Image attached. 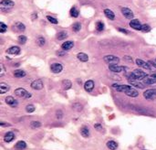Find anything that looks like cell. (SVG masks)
I'll return each mask as SVG.
<instances>
[{
    "mask_svg": "<svg viewBox=\"0 0 156 150\" xmlns=\"http://www.w3.org/2000/svg\"><path fill=\"white\" fill-rule=\"evenodd\" d=\"M126 77L128 78L129 81L131 80H138V81H141L145 77H147V74L144 71H141V70H134L132 72L127 73Z\"/></svg>",
    "mask_w": 156,
    "mask_h": 150,
    "instance_id": "obj_1",
    "label": "cell"
},
{
    "mask_svg": "<svg viewBox=\"0 0 156 150\" xmlns=\"http://www.w3.org/2000/svg\"><path fill=\"white\" fill-rule=\"evenodd\" d=\"M15 94L17 97L26 98V99H28V98L32 97V94L30 93V92H28V91L25 90L24 88H17V90H15Z\"/></svg>",
    "mask_w": 156,
    "mask_h": 150,
    "instance_id": "obj_2",
    "label": "cell"
},
{
    "mask_svg": "<svg viewBox=\"0 0 156 150\" xmlns=\"http://www.w3.org/2000/svg\"><path fill=\"white\" fill-rule=\"evenodd\" d=\"M104 61L108 63L109 65H112V64H118L120 62V59L113 55H106L103 57Z\"/></svg>",
    "mask_w": 156,
    "mask_h": 150,
    "instance_id": "obj_3",
    "label": "cell"
},
{
    "mask_svg": "<svg viewBox=\"0 0 156 150\" xmlns=\"http://www.w3.org/2000/svg\"><path fill=\"white\" fill-rule=\"evenodd\" d=\"M143 96L147 100H153L156 98V89H149L143 92Z\"/></svg>",
    "mask_w": 156,
    "mask_h": 150,
    "instance_id": "obj_4",
    "label": "cell"
},
{
    "mask_svg": "<svg viewBox=\"0 0 156 150\" xmlns=\"http://www.w3.org/2000/svg\"><path fill=\"white\" fill-rule=\"evenodd\" d=\"M43 87H44V83H43V81L41 79L35 80V81L31 83V88L33 89V90H37V91L42 90Z\"/></svg>",
    "mask_w": 156,
    "mask_h": 150,
    "instance_id": "obj_5",
    "label": "cell"
},
{
    "mask_svg": "<svg viewBox=\"0 0 156 150\" xmlns=\"http://www.w3.org/2000/svg\"><path fill=\"white\" fill-rule=\"evenodd\" d=\"M110 71L112 72H122V71H126L127 68L124 67V66H119L117 64H112V65H110L109 67Z\"/></svg>",
    "mask_w": 156,
    "mask_h": 150,
    "instance_id": "obj_6",
    "label": "cell"
},
{
    "mask_svg": "<svg viewBox=\"0 0 156 150\" xmlns=\"http://www.w3.org/2000/svg\"><path fill=\"white\" fill-rule=\"evenodd\" d=\"M112 86L113 87L117 92H124V93L127 92V91H129L131 88H132V87L129 86V85H121V84H116V83H113Z\"/></svg>",
    "mask_w": 156,
    "mask_h": 150,
    "instance_id": "obj_7",
    "label": "cell"
},
{
    "mask_svg": "<svg viewBox=\"0 0 156 150\" xmlns=\"http://www.w3.org/2000/svg\"><path fill=\"white\" fill-rule=\"evenodd\" d=\"M121 13L127 19H132L134 17L133 12L128 8H121Z\"/></svg>",
    "mask_w": 156,
    "mask_h": 150,
    "instance_id": "obj_8",
    "label": "cell"
},
{
    "mask_svg": "<svg viewBox=\"0 0 156 150\" xmlns=\"http://www.w3.org/2000/svg\"><path fill=\"white\" fill-rule=\"evenodd\" d=\"M50 70L52 72L54 73H60L63 70V65L60 63H53L50 65Z\"/></svg>",
    "mask_w": 156,
    "mask_h": 150,
    "instance_id": "obj_9",
    "label": "cell"
},
{
    "mask_svg": "<svg viewBox=\"0 0 156 150\" xmlns=\"http://www.w3.org/2000/svg\"><path fill=\"white\" fill-rule=\"evenodd\" d=\"M5 101H6V103L11 107H17V104H18V102H17L13 96H8V97L5 99Z\"/></svg>",
    "mask_w": 156,
    "mask_h": 150,
    "instance_id": "obj_10",
    "label": "cell"
},
{
    "mask_svg": "<svg viewBox=\"0 0 156 150\" xmlns=\"http://www.w3.org/2000/svg\"><path fill=\"white\" fill-rule=\"evenodd\" d=\"M135 62H136V64L139 66V67L144 68V69H146V70H151V66H152V65H151L149 62L144 61V60H141V59H137Z\"/></svg>",
    "mask_w": 156,
    "mask_h": 150,
    "instance_id": "obj_11",
    "label": "cell"
},
{
    "mask_svg": "<svg viewBox=\"0 0 156 150\" xmlns=\"http://www.w3.org/2000/svg\"><path fill=\"white\" fill-rule=\"evenodd\" d=\"M130 26L132 28L135 30H141V24L138 19H132L130 22Z\"/></svg>",
    "mask_w": 156,
    "mask_h": 150,
    "instance_id": "obj_12",
    "label": "cell"
},
{
    "mask_svg": "<svg viewBox=\"0 0 156 150\" xmlns=\"http://www.w3.org/2000/svg\"><path fill=\"white\" fill-rule=\"evenodd\" d=\"M94 82L92 81V80H89V81H87L85 83V84H84V89H85L86 92H92V90L94 89Z\"/></svg>",
    "mask_w": 156,
    "mask_h": 150,
    "instance_id": "obj_13",
    "label": "cell"
},
{
    "mask_svg": "<svg viewBox=\"0 0 156 150\" xmlns=\"http://www.w3.org/2000/svg\"><path fill=\"white\" fill-rule=\"evenodd\" d=\"M129 83H130V84H132V86L136 87V88H139V89H144L145 86H146L145 83H142L141 82L138 81V80H131V81H129Z\"/></svg>",
    "mask_w": 156,
    "mask_h": 150,
    "instance_id": "obj_14",
    "label": "cell"
},
{
    "mask_svg": "<svg viewBox=\"0 0 156 150\" xmlns=\"http://www.w3.org/2000/svg\"><path fill=\"white\" fill-rule=\"evenodd\" d=\"M20 52V48L17 46H13V47L9 48L8 49H6V53L11 55H17Z\"/></svg>",
    "mask_w": 156,
    "mask_h": 150,
    "instance_id": "obj_15",
    "label": "cell"
},
{
    "mask_svg": "<svg viewBox=\"0 0 156 150\" xmlns=\"http://www.w3.org/2000/svg\"><path fill=\"white\" fill-rule=\"evenodd\" d=\"M0 6L2 8H12L15 6V3L12 0H2L0 3Z\"/></svg>",
    "mask_w": 156,
    "mask_h": 150,
    "instance_id": "obj_16",
    "label": "cell"
},
{
    "mask_svg": "<svg viewBox=\"0 0 156 150\" xmlns=\"http://www.w3.org/2000/svg\"><path fill=\"white\" fill-rule=\"evenodd\" d=\"M143 82H144L145 84L147 85H151V84H154L156 83V78H154L153 76L150 75V76H147L143 79Z\"/></svg>",
    "mask_w": 156,
    "mask_h": 150,
    "instance_id": "obj_17",
    "label": "cell"
},
{
    "mask_svg": "<svg viewBox=\"0 0 156 150\" xmlns=\"http://www.w3.org/2000/svg\"><path fill=\"white\" fill-rule=\"evenodd\" d=\"M14 138H15V135L13 132H8L4 136V141L6 143H10L14 140Z\"/></svg>",
    "mask_w": 156,
    "mask_h": 150,
    "instance_id": "obj_18",
    "label": "cell"
},
{
    "mask_svg": "<svg viewBox=\"0 0 156 150\" xmlns=\"http://www.w3.org/2000/svg\"><path fill=\"white\" fill-rule=\"evenodd\" d=\"M104 14L108 17L109 19L110 20H114L115 19V14L112 10H110V8H106V9H104Z\"/></svg>",
    "mask_w": 156,
    "mask_h": 150,
    "instance_id": "obj_19",
    "label": "cell"
},
{
    "mask_svg": "<svg viewBox=\"0 0 156 150\" xmlns=\"http://www.w3.org/2000/svg\"><path fill=\"white\" fill-rule=\"evenodd\" d=\"M73 47H74V42L70 41V40H68V41L64 42L61 46V48L64 49V51H69V49H72Z\"/></svg>",
    "mask_w": 156,
    "mask_h": 150,
    "instance_id": "obj_20",
    "label": "cell"
},
{
    "mask_svg": "<svg viewBox=\"0 0 156 150\" xmlns=\"http://www.w3.org/2000/svg\"><path fill=\"white\" fill-rule=\"evenodd\" d=\"M125 94H126L127 96H130V97H137V96H139V92H138L137 90H135V89L133 88H131L129 91H127L126 92H125Z\"/></svg>",
    "mask_w": 156,
    "mask_h": 150,
    "instance_id": "obj_21",
    "label": "cell"
},
{
    "mask_svg": "<svg viewBox=\"0 0 156 150\" xmlns=\"http://www.w3.org/2000/svg\"><path fill=\"white\" fill-rule=\"evenodd\" d=\"M80 135H81L84 138H88V137L89 136V135H90L89 129L87 126H82V127L80 128Z\"/></svg>",
    "mask_w": 156,
    "mask_h": 150,
    "instance_id": "obj_22",
    "label": "cell"
},
{
    "mask_svg": "<svg viewBox=\"0 0 156 150\" xmlns=\"http://www.w3.org/2000/svg\"><path fill=\"white\" fill-rule=\"evenodd\" d=\"M9 90H10V86H9V85L6 84V83H0V93H1V94L6 93V92H8Z\"/></svg>",
    "mask_w": 156,
    "mask_h": 150,
    "instance_id": "obj_23",
    "label": "cell"
},
{
    "mask_svg": "<svg viewBox=\"0 0 156 150\" xmlns=\"http://www.w3.org/2000/svg\"><path fill=\"white\" fill-rule=\"evenodd\" d=\"M77 58H78V60H80V61L82 62H86L89 60V56H88L86 53H83V52H80L77 54Z\"/></svg>",
    "mask_w": 156,
    "mask_h": 150,
    "instance_id": "obj_24",
    "label": "cell"
},
{
    "mask_svg": "<svg viewBox=\"0 0 156 150\" xmlns=\"http://www.w3.org/2000/svg\"><path fill=\"white\" fill-rule=\"evenodd\" d=\"M106 146L110 150H116L118 148V144L113 140H110L109 142H107Z\"/></svg>",
    "mask_w": 156,
    "mask_h": 150,
    "instance_id": "obj_25",
    "label": "cell"
},
{
    "mask_svg": "<svg viewBox=\"0 0 156 150\" xmlns=\"http://www.w3.org/2000/svg\"><path fill=\"white\" fill-rule=\"evenodd\" d=\"M16 149L17 150H24L27 147V143L25 141H18L15 146Z\"/></svg>",
    "mask_w": 156,
    "mask_h": 150,
    "instance_id": "obj_26",
    "label": "cell"
},
{
    "mask_svg": "<svg viewBox=\"0 0 156 150\" xmlns=\"http://www.w3.org/2000/svg\"><path fill=\"white\" fill-rule=\"evenodd\" d=\"M27 75L26 71H22V70H17V71H14V76L16 78H23Z\"/></svg>",
    "mask_w": 156,
    "mask_h": 150,
    "instance_id": "obj_27",
    "label": "cell"
},
{
    "mask_svg": "<svg viewBox=\"0 0 156 150\" xmlns=\"http://www.w3.org/2000/svg\"><path fill=\"white\" fill-rule=\"evenodd\" d=\"M72 86V83L69 80H63L62 81V87H63L64 90H69Z\"/></svg>",
    "mask_w": 156,
    "mask_h": 150,
    "instance_id": "obj_28",
    "label": "cell"
},
{
    "mask_svg": "<svg viewBox=\"0 0 156 150\" xmlns=\"http://www.w3.org/2000/svg\"><path fill=\"white\" fill-rule=\"evenodd\" d=\"M15 28L17 29V31H24L26 29V26L22 22H17L15 25Z\"/></svg>",
    "mask_w": 156,
    "mask_h": 150,
    "instance_id": "obj_29",
    "label": "cell"
},
{
    "mask_svg": "<svg viewBox=\"0 0 156 150\" xmlns=\"http://www.w3.org/2000/svg\"><path fill=\"white\" fill-rule=\"evenodd\" d=\"M68 37V33L65 31H60L58 32V34H57V39H58V40H64V39H66V38Z\"/></svg>",
    "mask_w": 156,
    "mask_h": 150,
    "instance_id": "obj_30",
    "label": "cell"
},
{
    "mask_svg": "<svg viewBox=\"0 0 156 150\" xmlns=\"http://www.w3.org/2000/svg\"><path fill=\"white\" fill-rule=\"evenodd\" d=\"M79 14H80V12H79V10L77 9L76 7H72L70 9V16L72 17H79Z\"/></svg>",
    "mask_w": 156,
    "mask_h": 150,
    "instance_id": "obj_31",
    "label": "cell"
},
{
    "mask_svg": "<svg viewBox=\"0 0 156 150\" xmlns=\"http://www.w3.org/2000/svg\"><path fill=\"white\" fill-rule=\"evenodd\" d=\"M37 45L40 46V47L44 46L45 43H46V40H45V38L42 37V36H39V37L37 39Z\"/></svg>",
    "mask_w": 156,
    "mask_h": 150,
    "instance_id": "obj_32",
    "label": "cell"
},
{
    "mask_svg": "<svg viewBox=\"0 0 156 150\" xmlns=\"http://www.w3.org/2000/svg\"><path fill=\"white\" fill-rule=\"evenodd\" d=\"M41 126V123L38 122V121H32L30 123V127L32 129H37V128H39Z\"/></svg>",
    "mask_w": 156,
    "mask_h": 150,
    "instance_id": "obj_33",
    "label": "cell"
},
{
    "mask_svg": "<svg viewBox=\"0 0 156 150\" xmlns=\"http://www.w3.org/2000/svg\"><path fill=\"white\" fill-rule=\"evenodd\" d=\"M80 28H81V24H80V22H76L73 24L72 29L74 30L75 32H79L80 30Z\"/></svg>",
    "mask_w": 156,
    "mask_h": 150,
    "instance_id": "obj_34",
    "label": "cell"
},
{
    "mask_svg": "<svg viewBox=\"0 0 156 150\" xmlns=\"http://www.w3.org/2000/svg\"><path fill=\"white\" fill-rule=\"evenodd\" d=\"M96 28L98 31H102V30L104 29V23L101 22V21H98V22L96 23Z\"/></svg>",
    "mask_w": 156,
    "mask_h": 150,
    "instance_id": "obj_35",
    "label": "cell"
},
{
    "mask_svg": "<svg viewBox=\"0 0 156 150\" xmlns=\"http://www.w3.org/2000/svg\"><path fill=\"white\" fill-rule=\"evenodd\" d=\"M35 110H36V108H35V106H34L33 104H28V105H27L26 106V111L28 113H33V112H35Z\"/></svg>",
    "mask_w": 156,
    "mask_h": 150,
    "instance_id": "obj_36",
    "label": "cell"
},
{
    "mask_svg": "<svg viewBox=\"0 0 156 150\" xmlns=\"http://www.w3.org/2000/svg\"><path fill=\"white\" fill-rule=\"evenodd\" d=\"M141 30L142 32H146V33H148V32L151 31V27L149 26V25H146V24L141 25Z\"/></svg>",
    "mask_w": 156,
    "mask_h": 150,
    "instance_id": "obj_37",
    "label": "cell"
},
{
    "mask_svg": "<svg viewBox=\"0 0 156 150\" xmlns=\"http://www.w3.org/2000/svg\"><path fill=\"white\" fill-rule=\"evenodd\" d=\"M17 40H18V42L20 44H25L27 42V37L24 35H21L18 37V39H17Z\"/></svg>",
    "mask_w": 156,
    "mask_h": 150,
    "instance_id": "obj_38",
    "label": "cell"
},
{
    "mask_svg": "<svg viewBox=\"0 0 156 150\" xmlns=\"http://www.w3.org/2000/svg\"><path fill=\"white\" fill-rule=\"evenodd\" d=\"M6 29H8V26L3 22L0 23V32H1V33H5Z\"/></svg>",
    "mask_w": 156,
    "mask_h": 150,
    "instance_id": "obj_39",
    "label": "cell"
},
{
    "mask_svg": "<svg viewBox=\"0 0 156 150\" xmlns=\"http://www.w3.org/2000/svg\"><path fill=\"white\" fill-rule=\"evenodd\" d=\"M47 18H48V20L49 21V22H51L52 24H55V25L58 24V19L51 17V16H47Z\"/></svg>",
    "mask_w": 156,
    "mask_h": 150,
    "instance_id": "obj_40",
    "label": "cell"
},
{
    "mask_svg": "<svg viewBox=\"0 0 156 150\" xmlns=\"http://www.w3.org/2000/svg\"><path fill=\"white\" fill-rule=\"evenodd\" d=\"M94 128L97 130V131L99 132H102L103 131V127H102V126L100 124V123H97V124H94Z\"/></svg>",
    "mask_w": 156,
    "mask_h": 150,
    "instance_id": "obj_41",
    "label": "cell"
},
{
    "mask_svg": "<svg viewBox=\"0 0 156 150\" xmlns=\"http://www.w3.org/2000/svg\"><path fill=\"white\" fill-rule=\"evenodd\" d=\"M56 116L58 119H61L62 117H63V113H62L61 110H58L56 113Z\"/></svg>",
    "mask_w": 156,
    "mask_h": 150,
    "instance_id": "obj_42",
    "label": "cell"
},
{
    "mask_svg": "<svg viewBox=\"0 0 156 150\" xmlns=\"http://www.w3.org/2000/svg\"><path fill=\"white\" fill-rule=\"evenodd\" d=\"M0 69H1V71H0V76L2 77L3 75L5 74V72H6V70H5V67H4V64H0Z\"/></svg>",
    "mask_w": 156,
    "mask_h": 150,
    "instance_id": "obj_43",
    "label": "cell"
},
{
    "mask_svg": "<svg viewBox=\"0 0 156 150\" xmlns=\"http://www.w3.org/2000/svg\"><path fill=\"white\" fill-rule=\"evenodd\" d=\"M118 30H119L120 32H121V33H124V34H128V30L125 29V28H118Z\"/></svg>",
    "mask_w": 156,
    "mask_h": 150,
    "instance_id": "obj_44",
    "label": "cell"
},
{
    "mask_svg": "<svg viewBox=\"0 0 156 150\" xmlns=\"http://www.w3.org/2000/svg\"><path fill=\"white\" fill-rule=\"evenodd\" d=\"M58 56H65L66 55V52L65 51H58Z\"/></svg>",
    "mask_w": 156,
    "mask_h": 150,
    "instance_id": "obj_45",
    "label": "cell"
},
{
    "mask_svg": "<svg viewBox=\"0 0 156 150\" xmlns=\"http://www.w3.org/2000/svg\"><path fill=\"white\" fill-rule=\"evenodd\" d=\"M0 126H3V127H4V126H10V124H8V123H3V122H1V123H0Z\"/></svg>",
    "mask_w": 156,
    "mask_h": 150,
    "instance_id": "obj_46",
    "label": "cell"
},
{
    "mask_svg": "<svg viewBox=\"0 0 156 150\" xmlns=\"http://www.w3.org/2000/svg\"><path fill=\"white\" fill-rule=\"evenodd\" d=\"M148 62L152 66V67L156 68V61H152V60H150V61H148Z\"/></svg>",
    "mask_w": 156,
    "mask_h": 150,
    "instance_id": "obj_47",
    "label": "cell"
},
{
    "mask_svg": "<svg viewBox=\"0 0 156 150\" xmlns=\"http://www.w3.org/2000/svg\"><path fill=\"white\" fill-rule=\"evenodd\" d=\"M123 59H127L126 60H128V61H130V62H132V59L131 58V57H129V56H125Z\"/></svg>",
    "mask_w": 156,
    "mask_h": 150,
    "instance_id": "obj_48",
    "label": "cell"
},
{
    "mask_svg": "<svg viewBox=\"0 0 156 150\" xmlns=\"http://www.w3.org/2000/svg\"><path fill=\"white\" fill-rule=\"evenodd\" d=\"M36 17H37V14H36V13H34V14H33V17H32V18L35 19Z\"/></svg>",
    "mask_w": 156,
    "mask_h": 150,
    "instance_id": "obj_49",
    "label": "cell"
},
{
    "mask_svg": "<svg viewBox=\"0 0 156 150\" xmlns=\"http://www.w3.org/2000/svg\"><path fill=\"white\" fill-rule=\"evenodd\" d=\"M152 76H153L154 78H156V73H152V74H151Z\"/></svg>",
    "mask_w": 156,
    "mask_h": 150,
    "instance_id": "obj_50",
    "label": "cell"
},
{
    "mask_svg": "<svg viewBox=\"0 0 156 150\" xmlns=\"http://www.w3.org/2000/svg\"><path fill=\"white\" fill-rule=\"evenodd\" d=\"M155 61H156V59H155Z\"/></svg>",
    "mask_w": 156,
    "mask_h": 150,
    "instance_id": "obj_51",
    "label": "cell"
}]
</instances>
